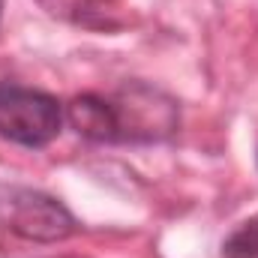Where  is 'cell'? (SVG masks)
<instances>
[{"label":"cell","instance_id":"6","mask_svg":"<svg viewBox=\"0 0 258 258\" xmlns=\"http://www.w3.org/2000/svg\"><path fill=\"white\" fill-rule=\"evenodd\" d=\"M114 3L117 0H57L51 6V12H57V6H60V12L75 9L78 12V21H81V12H108V6H114Z\"/></svg>","mask_w":258,"mask_h":258},{"label":"cell","instance_id":"5","mask_svg":"<svg viewBox=\"0 0 258 258\" xmlns=\"http://www.w3.org/2000/svg\"><path fill=\"white\" fill-rule=\"evenodd\" d=\"M222 258H258V216L240 222L222 240Z\"/></svg>","mask_w":258,"mask_h":258},{"label":"cell","instance_id":"7","mask_svg":"<svg viewBox=\"0 0 258 258\" xmlns=\"http://www.w3.org/2000/svg\"><path fill=\"white\" fill-rule=\"evenodd\" d=\"M0 12H3V0H0Z\"/></svg>","mask_w":258,"mask_h":258},{"label":"cell","instance_id":"3","mask_svg":"<svg viewBox=\"0 0 258 258\" xmlns=\"http://www.w3.org/2000/svg\"><path fill=\"white\" fill-rule=\"evenodd\" d=\"M111 105L117 117V141H165L180 123L177 102L141 81L123 84L111 96Z\"/></svg>","mask_w":258,"mask_h":258},{"label":"cell","instance_id":"2","mask_svg":"<svg viewBox=\"0 0 258 258\" xmlns=\"http://www.w3.org/2000/svg\"><path fill=\"white\" fill-rule=\"evenodd\" d=\"M0 228L36 240L54 243L75 234V216L51 195L24 186H0Z\"/></svg>","mask_w":258,"mask_h":258},{"label":"cell","instance_id":"1","mask_svg":"<svg viewBox=\"0 0 258 258\" xmlns=\"http://www.w3.org/2000/svg\"><path fill=\"white\" fill-rule=\"evenodd\" d=\"M63 126V108L51 93L0 84V138L21 147H45Z\"/></svg>","mask_w":258,"mask_h":258},{"label":"cell","instance_id":"4","mask_svg":"<svg viewBox=\"0 0 258 258\" xmlns=\"http://www.w3.org/2000/svg\"><path fill=\"white\" fill-rule=\"evenodd\" d=\"M66 120L81 138L87 141H117V117H114V105L105 96L96 93H84L75 96L66 105Z\"/></svg>","mask_w":258,"mask_h":258}]
</instances>
